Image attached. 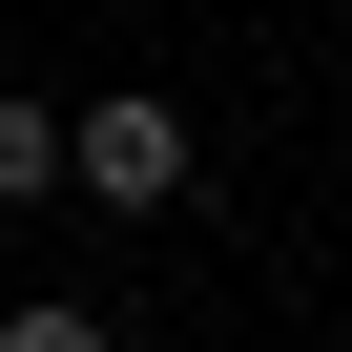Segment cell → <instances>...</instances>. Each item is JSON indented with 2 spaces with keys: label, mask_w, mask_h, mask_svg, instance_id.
Masks as SVG:
<instances>
[{
  "label": "cell",
  "mask_w": 352,
  "mask_h": 352,
  "mask_svg": "<svg viewBox=\"0 0 352 352\" xmlns=\"http://www.w3.org/2000/svg\"><path fill=\"white\" fill-rule=\"evenodd\" d=\"M63 187L83 208H187V124H166V104H83L63 124Z\"/></svg>",
  "instance_id": "cell-1"
},
{
  "label": "cell",
  "mask_w": 352,
  "mask_h": 352,
  "mask_svg": "<svg viewBox=\"0 0 352 352\" xmlns=\"http://www.w3.org/2000/svg\"><path fill=\"white\" fill-rule=\"evenodd\" d=\"M42 187H63V124H42L21 83H0V208H42Z\"/></svg>",
  "instance_id": "cell-2"
}]
</instances>
